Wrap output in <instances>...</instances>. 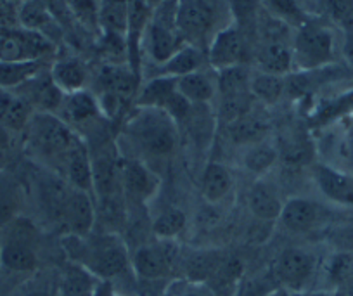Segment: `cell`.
Masks as SVG:
<instances>
[{
  "mask_svg": "<svg viewBox=\"0 0 353 296\" xmlns=\"http://www.w3.org/2000/svg\"><path fill=\"white\" fill-rule=\"evenodd\" d=\"M64 248L74 264L92 272L97 279L118 277L132 265L123 239L113 233L88 234L85 237L68 234Z\"/></svg>",
  "mask_w": 353,
  "mask_h": 296,
  "instance_id": "obj_1",
  "label": "cell"
},
{
  "mask_svg": "<svg viewBox=\"0 0 353 296\" xmlns=\"http://www.w3.org/2000/svg\"><path fill=\"white\" fill-rule=\"evenodd\" d=\"M28 142L32 151L49 163L61 175L71 152L83 144V139L56 113H33L28 124Z\"/></svg>",
  "mask_w": 353,
  "mask_h": 296,
  "instance_id": "obj_2",
  "label": "cell"
},
{
  "mask_svg": "<svg viewBox=\"0 0 353 296\" xmlns=\"http://www.w3.org/2000/svg\"><path fill=\"white\" fill-rule=\"evenodd\" d=\"M293 66L301 73L329 66L338 56V39L331 25L321 19H305L291 39Z\"/></svg>",
  "mask_w": 353,
  "mask_h": 296,
  "instance_id": "obj_3",
  "label": "cell"
},
{
  "mask_svg": "<svg viewBox=\"0 0 353 296\" xmlns=\"http://www.w3.org/2000/svg\"><path fill=\"white\" fill-rule=\"evenodd\" d=\"M127 124V134L144 155L151 158L170 156L179 142L176 124L161 110L137 108Z\"/></svg>",
  "mask_w": 353,
  "mask_h": 296,
  "instance_id": "obj_4",
  "label": "cell"
},
{
  "mask_svg": "<svg viewBox=\"0 0 353 296\" xmlns=\"http://www.w3.org/2000/svg\"><path fill=\"white\" fill-rule=\"evenodd\" d=\"M222 14L220 0H179L176 25L185 43L201 49L208 47L210 40L223 28L219 25Z\"/></svg>",
  "mask_w": 353,
  "mask_h": 296,
  "instance_id": "obj_5",
  "label": "cell"
},
{
  "mask_svg": "<svg viewBox=\"0 0 353 296\" xmlns=\"http://www.w3.org/2000/svg\"><path fill=\"white\" fill-rule=\"evenodd\" d=\"M54 52V42L28 28H0V61L28 63L46 61Z\"/></svg>",
  "mask_w": 353,
  "mask_h": 296,
  "instance_id": "obj_6",
  "label": "cell"
},
{
  "mask_svg": "<svg viewBox=\"0 0 353 296\" xmlns=\"http://www.w3.org/2000/svg\"><path fill=\"white\" fill-rule=\"evenodd\" d=\"M176 258L179 246H175L173 239H159L158 243L137 248L130 262L139 277L145 281H158L172 272Z\"/></svg>",
  "mask_w": 353,
  "mask_h": 296,
  "instance_id": "obj_7",
  "label": "cell"
},
{
  "mask_svg": "<svg viewBox=\"0 0 353 296\" xmlns=\"http://www.w3.org/2000/svg\"><path fill=\"white\" fill-rule=\"evenodd\" d=\"M312 180L319 193L331 205L353 208V173L345 168L321 161L312 166Z\"/></svg>",
  "mask_w": 353,
  "mask_h": 296,
  "instance_id": "obj_8",
  "label": "cell"
},
{
  "mask_svg": "<svg viewBox=\"0 0 353 296\" xmlns=\"http://www.w3.org/2000/svg\"><path fill=\"white\" fill-rule=\"evenodd\" d=\"M331 217V208L310 197H290L284 203L281 224L286 230L296 234L308 233L324 226Z\"/></svg>",
  "mask_w": 353,
  "mask_h": 296,
  "instance_id": "obj_9",
  "label": "cell"
},
{
  "mask_svg": "<svg viewBox=\"0 0 353 296\" xmlns=\"http://www.w3.org/2000/svg\"><path fill=\"white\" fill-rule=\"evenodd\" d=\"M244 54H246V40H244L243 30L229 23L210 40L208 49H206V61L210 66L220 71L243 64Z\"/></svg>",
  "mask_w": 353,
  "mask_h": 296,
  "instance_id": "obj_10",
  "label": "cell"
},
{
  "mask_svg": "<svg viewBox=\"0 0 353 296\" xmlns=\"http://www.w3.org/2000/svg\"><path fill=\"white\" fill-rule=\"evenodd\" d=\"M315 257L301 248H288L276 262V275L290 291L301 293L315 274Z\"/></svg>",
  "mask_w": 353,
  "mask_h": 296,
  "instance_id": "obj_11",
  "label": "cell"
},
{
  "mask_svg": "<svg viewBox=\"0 0 353 296\" xmlns=\"http://www.w3.org/2000/svg\"><path fill=\"white\" fill-rule=\"evenodd\" d=\"M12 224L16 226V230L0 246V264L12 272L35 270L39 258L32 243V226L28 222L26 226L18 224L16 220Z\"/></svg>",
  "mask_w": 353,
  "mask_h": 296,
  "instance_id": "obj_12",
  "label": "cell"
},
{
  "mask_svg": "<svg viewBox=\"0 0 353 296\" xmlns=\"http://www.w3.org/2000/svg\"><path fill=\"white\" fill-rule=\"evenodd\" d=\"M96 215L92 193L70 187L63 213V227L68 230V234L80 237L92 234Z\"/></svg>",
  "mask_w": 353,
  "mask_h": 296,
  "instance_id": "obj_13",
  "label": "cell"
},
{
  "mask_svg": "<svg viewBox=\"0 0 353 296\" xmlns=\"http://www.w3.org/2000/svg\"><path fill=\"white\" fill-rule=\"evenodd\" d=\"M121 190L137 203H148L159 189V179L141 159H123L120 168Z\"/></svg>",
  "mask_w": 353,
  "mask_h": 296,
  "instance_id": "obj_14",
  "label": "cell"
},
{
  "mask_svg": "<svg viewBox=\"0 0 353 296\" xmlns=\"http://www.w3.org/2000/svg\"><path fill=\"white\" fill-rule=\"evenodd\" d=\"M284 203H286V199H283L276 184L265 180V177L254 180L250 189H248V210L258 222L272 224L279 220Z\"/></svg>",
  "mask_w": 353,
  "mask_h": 296,
  "instance_id": "obj_15",
  "label": "cell"
},
{
  "mask_svg": "<svg viewBox=\"0 0 353 296\" xmlns=\"http://www.w3.org/2000/svg\"><path fill=\"white\" fill-rule=\"evenodd\" d=\"M293 39V37H291ZM256 63L263 73L288 77L293 66V50L291 40L288 39H261L256 50Z\"/></svg>",
  "mask_w": 353,
  "mask_h": 296,
  "instance_id": "obj_16",
  "label": "cell"
},
{
  "mask_svg": "<svg viewBox=\"0 0 353 296\" xmlns=\"http://www.w3.org/2000/svg\"><path fill=\"white\" fill-rule=\"evenodd\" d=\"M19 88L25 90L19 95L30 106L37 108L40 113H56L64 101V94L54 83L50 73H43V71Z\"/></svg>",
  "mask_w": 353,
  "mask_h": 296,
  "instance_id": "obj_17",
  "label": "cell"
},
{
  "mask_svg": "<svg viewBox=\"0 0 353 296\" xmlns=\"http://www.w3.org/2000/svg\"><path fill=\"white\" fill-rule=\"evenodd\" d=\"M61 118L70 127L73 125H88L96 121L99 117H104L97 103L96 94L88 92L87 88L74 94L64 95V101L59 108Z\"/></svg>",
  "mask_w": 353,
  "mask_h": 296,
  "instance_id": "obj_18",
  "label": "cell"
},
{
  "mask_svg": "<svg viewBox=\"0 0 353 296\" xmlns=\"http://www.w3.org/2000/svg\"><path fill=\"white\" fill-rule=\"evenodd\" d=\"M234 187V175L229 166L210 161L201 175V196L208 205H220L229 197Z\"/></svg>",
  "mask_w": 353,
  "mask_h": 296,
  "instance_id": "obj_19",
  "label": "cell"
},
{
  "mask_svg": "<svg viewBox=\"0 0 353 296\" xmlns=\"http://www.w3.org/2000/svg\"><path fill=\"white\" fill-rule=\"evenodd\" d=\"M19 21L23 28L33 30V32L42 33L43 37L56 43L63 30H61L59 21L52 16V12L47 9V6L40 0H28L19 9Z\"/></svg>",
  "mask_w": 353,
  "mask_h": 296,
  "instance_id": "obj_20",
  "label": "cell"
},
{
  "mask_svg": "<svg viewBox=\"0 0 353 296\" xmlns=\"http://www.w3.org/2000/svg\"><path fill=\"white\" fill-rule=\"evenodd\" d=\"M241 149V166L256 179H263L267 173L272 172L281 156L279 148L274 142H269V139Z\"/></svg>",
  "mask_w": 353,
  "mask_h": 296,
  "instance_id": "obj_21",
  "label": "cell"
},
{
  "mask_svg": "<svg viewBox=\"0 0 353 296\" xmlns=\"http://www.w3.org/2000/svg\"><path fill=\"white\" fill-rule=\"evenodd\" d=\"M50 78L64 95L85 90L88 81V71L80 59L63 57L57 59L49 70Z\"/></svg>",
  "mask_w": 353,
  "mask_h": 296,
  "instance_id": "obj_22",
  "label": "cell"
},
{
  "mask_svg": "<svg viewBox=\"0 0 353 296\" xmlns=\"http://www.w3.org/2000/svg\"><path fill=\"white\" fill-rule=\"evenodd\" d=\"M33 108L19 94L0 88V125L9 132H19L28 127Z\"/></svg>",
  "mask_w": 353,
  "mask_h": 296,
  "instance_id": "obj_23",
  "label": "cell"
},
{
  "mask_svg": "<svg viewBox=\"0 0 353 296\" xmlns=\"http://www.w3.org/2000/svg\"><path fill=\"white\" fill-rule=\"evenodd\" d=\"M225 127L230 142L236 146H241V148H246V146L256 144V142L269 139L270 132L269 124L261 117H256L253 113V110L244 115V117H241L239 120L225 125Z\"/></svg>",
  "mask_w": 353,
  "mask_h": 296,
  "instance_id": "obj_24",
  "label": "cell"
},
{
  "mask_svg": "<svg viewBox=\"0 0 353 296\" xmlns=\"http://www.w3.org/2000/svg\"><path fill=\"white\" fill-rule=\"evenodd\" d=\"M99 94H110L123 99L127 103L135 92L134 75L121 64H106L97 75Z\"/></svg>",
  "mask_w": 353,
  "mask_h": 296,
  "instance_id": "obj_25",
  "label": "cell"
},
{
  "mask_svg": "<svg viewBox=\"0 0 353 296\" xmlns=\"http://www.w3.org/2000/svg\"><path fill=\"white\" fill-rule=\"evenodd\" d=\"M206 61V54L199 47L185 43L181 49L176 50L168 61L159 64L158 71L159 77H172V78H181L189 73L203 70V64Z\"/></svg>",
  "mask_w": 353,
  "mask_h": 296,
  "instance_id": "obj_26",
  "label": "cell"
},
{
  "mask_svg": "<svg viewBox=\"0 0 353 296\" xmlns=\"http://www.w3.org/2000/svg\"><path fill=\"white\" fill-rule=\"evenodd\" d=\"M176 78L172 77H152L151 80L145 81L144 87L135 97L137 108H152V110H161L168 106V103L176 94Z\"/></svg>",
  "mask_w": 353,
  "mask_h": 296,
  "instance_id": "obj_27",
  "label": "cell"
},
{
  "mask_svg": "<svg viewBox=\"0 0 353 296\" xmlns=\"http://www.w3.org/2000/svg\"><path fill=\"white\" fill-rule=\"evenodd\" d=\"M176 90L181 92L192 106L208 104L216 97V80H213L206 71L199 70L176 78Z\"/></svg>",
  "mask_w": 353,
  "mask_h": 296,
  "instance_id": "obj_28",
  "label": "cell"
},
{
  "mask_svg": "<svg viewBox=\"0 0 353 296\" xmlns=\"http://www.w3.org/2000/svg\"><path fill=\"white\" fill-rule=\"evenodd\" d=\"M99 279L78 264L68 265L57 286V296H96Z\"/></svg>",
  "mask_w": 353,
  "mask_h": 296,
  "instance_id": "obj_29",
  "label": "cell"
},
{
  "mask_svg": "<svg viewBox=\"0 0 353 296\" xmlns=\"http://www.w3.org/2000/svg\"><path fill=\"white\" fill-rule=\"evenodd\" d=\"M46 70L43 61H28V63H6L0 61V88L14 90L23 87L26 81L35 78Z\"/></svg>",
  "mask_w": 353,
  "mask_h": 296,
  "instance_id": "obj_30",
  "label": "cell"
},
{
  "mask_svg": "<svg viewBox=\"0 0 353 296\" xmlns=\"http://www.w3.org/2000/svg\"><path fill=\"white\" fill-rule=\"evenodd\" d=\"M222 255L219 251L212 250L196 251V253L189 255L184 264L188 281L199 282V284H208L210 279L215 275L216 268L222 264Z\"/></svg>",
  "mask_w": 353,
  "mask_h": 296,
  "instance_id": "obj_31",
  "label": "cell"
},
{
  "mask_svg": "<svg viewBox=\"0 0 353 296\" xmlns=\"http://www.w3.org/2000/svg\"><path fill=\"white\" fill-rule=\"evenodd\" d=\"M251 77L253 75L244 64L216 71V95L229 97V95L251 94Z\"/></svg>",
  "mask_w": 353,
  "mask_h": 296,
  "instance_id": "obj_32",
  "label": "cell"
},
{
  "mask_svg": "<svg viewBox=\"0 0 353 296\" xmlns=\"http://www.w3.org/2000/svg\"><path fill=\"white\" fill-rule=\"evenodd\" d=\"M251 95L261 104H276L286 94V77L258 71L251 77Z\"/></svg>",
  "mask_w": 353,
  "mask_h": 296,
  "instance_id": "obj_33",
  "label": "cell"
},
{
  "mask_svg": "<svg viewBox=\"0 0 353 296\" xmlns=\"http://www.w3.org/2000/svg\"><path fill=\"white\" fill-rule=\"evenodd\" d=\"M21 206V190L18 184L0 173V227L11 226Z\"/></svg>",
  "mask_w": 353,
  "mask_h": 296,
  "instance_id": "obj_34",
  "label": "cell"
},
{
  "mask_svg": "<svg viewBox=\"0 0 353 296\" xmlns=\"http://www.w3.org/2000/svg\"><path fill=\"white\" fill-rule=\"evenodd\" d=\"M188 217L181 208H166L152 220V233L158 239H175L185 229Z\"/></svg>",
  "mask_w": 353,
  "mask_h": 296,
  "instance_id": "obj_35",
  "label": "cell"
},
{
  "mask_svg": "<svg viewBox=\"0 0 353 296\" xmlns=\"http://www.w3.org/2000/svg\"><path fill=\"white\" fill-rule=\"evenodd\" d=\"M263 2L270 11V16L286 25L300 26L307 19L296 0H263Z\"/></svg>",
  "mask_w": 353,
  "mask_h": 296,
  "instance_id": "obj_36",
  "label": "cell"
},
{
  "mask_svg": "<svg viewBox=\"0 0 353 296\" xmlns=\"http://www.w3.org/2000/svg\"><path fill=\"white\" fill-rule=\"evenodd\" d=\"M71 16L87 28H99L101 0H66Z\"/></svg>",
  "mask_w": 353,
  "mask_h": 296,
  "instance_id": "obj_37",
  "label": "cell"
},
{
  "mask_svg": "<svg viewBox=\"0 0 353 296\" xmlns=\"http://www.w3.org/2000/svg\"><path fill=\"white\" fill-rule=\"evenodd\" d=\"M324 8L332 23L353 32V0H324Z\"/></svg>",
  "mask_w": 353,
  "mask_h": 296,
  "instance_id": "obj_38",
  "label": "cell"
},
{
  "mask_svg": "<svg viewBox=\"0 0 353 296\" xmlns=\"http://www.w3.org/2000/svg\"><path fill=\"white\" fill-rule=\"evenodd\" d=\"M230 14L239 23H250L258 14V0H229Z\"/></svg>",
  "mask_w": 353,
  "mask_h": 296,
  "instance_id": "obj_39",
  "label": "cell"
},
{
  "mask_svg": "<svg viewBox=\"0 0 353 296\" xmlns=\"http://www.w3.org/2000/svg\"><path fill=\"white\" fill-rule=\"evenodd\" d=\"M166 296H216L215 291L208 284H199V282L182 281L168 289Z\"/></svg>",
  "mask_w": 353,
  "mask_h": 296,
  "instance_id": "obj_40",
  "label": "cell"
},
{
  "mask_svg": "<svg viewBox=\"0 0 353 296\" xmlns=\"http://www.w3.org/2000/svg\"><path fill=\"white\" fill-rule=\"evenodd\" d=\"M341 152H343L341 155L343 159H345V166H339V168H345L353 173V128L348 132V135L343 139Z\"/></svg>",
  "mask_w": 353,
  "mask_h": 296,
  "instance_id": "obj_41",
  "label": "cell"
},
{
  "mask_svg": "<svg viewBox=\"0 0 353 296\" xmlns=\"http://www.w3.org/2000/svg\"><path fill=\"white\" fill-rule=\"evenodd\" d=\"M21 296H57V291H56V295H54V293H50L49 289L37 288V289H30V291L23 293Z\"/></svg>",
  "mask_w": 353,
  "mask_h": 296,
  "instance_id": "obj_42",
  "label": "cell"
},
{
  "mask_svg": "<svg viewBox=\"0 0 353 296\" xmlns=\"http://www.w3.org/2000/svg\"><path fill=\"white\" fill-rule=\"evenodd\" d=\"M11 132L4 127V125H0V149L8 148L9 141H11Z\"/></svg>",
  "mask_w": 353,
  "mask_h": 296,
  "instance_id": "obj_43",
  "label": "cell"
},
{
  "mask_svg": "<svg viewBox=\"0 0 353 296\" xmlns=\"http://www.w3.org/2000/svg\"><path fill=\"white\" fill-rule=\"evenodd\" d=\"M269 296H303L301 293H296V291H290V289H277V291L270 293Z\"/></svg>",
  "mask_w": 353,
  "mask_h": 296,
  "instance_id": "obj_44",
  "label": "cell"
}]
</instances>
